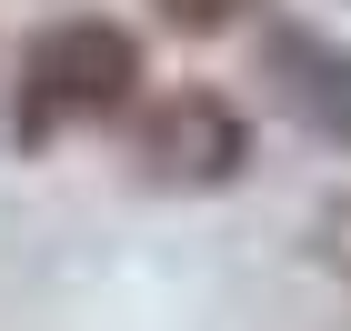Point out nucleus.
<instances>
[{
	"mask_svg": "<svg viewBox=\"0 0 351 331\" xmlns=\"http://www.w3.org/2000/svg\"><path fill=\"white\" fill-rule=\"evenodd\" d=\"M322 261H331V271H351V201H331V211H322Z\"/></svg>",
	"mask_w": 351,
	"mask_h": 331,
	"instance_id": "obj_5",
	"label": "nucleus"
},
{
	"mask_svg": "<svg viewBox=\"0 0 351 331\" xmlns=\"http://www.w3.org/2000/svg\"><path fill=\"white\" fill-rule=\"evenodd\" d=\"M131 161H141V181H161V191H231L251 171V121L221 101V90L181 81V90H161V101L131 110Z\"/></svg>",
	"mask_w": 351,
	"mask_h": 331,
	"instance_id": "obj_2",
	"label": "nucleus"
},
{
	"mask_svg": "<svg viewBox=\"0 0 351 331\" xmlns=\"http://www.w3.org/2000/svg\"><path fill=\"white\" fill-rule=\"evenodd\" d=\"M151 10H161L171 30H191V40H211V30H231L251 10V0H151Z\"/></svg>",
	"mask_w": 351,
	"mask_h": 331,
	"instance_id": "obj_4",
	"label": "nucleus"
},
{
	"mask_svg": "<svg viewBox=\"0 0 351 331\" xmlns=\"http://www.w3.org/2000/svg\"><path fill=\"white\" fill-rule=\"evenodd\" d=\"M261 90L271 110L311 131L322 151H351V51L311 21H261Z\"/></svg>",
	"mask_w": 351,
	"mask_h": 331,
	"instance_id": "obj_3",
	"label": "nucleus"
},
{
	"mask_svg": "<svg viewBox=\"0 0 351 331\" xmlns=\"http://www.w3.org/2000/svg\"><path fill=\"white\" fill-rule=\"evenodd\" d=\"M141 110V40L101 10H71V21L30 30L21 81H10V140L40 151L51 131H81V121H121Z\"/></svg>",
	"mask_w": 351,
	"mask_h": 331,
	"instance_id": "obj_1",
	"label": "nucleus"
}]
</instances>
